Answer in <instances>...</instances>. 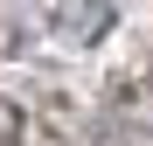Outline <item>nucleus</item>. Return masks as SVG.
Returning a JSON list of instances; mask_svg holds the SVG:
<instances>
[{
  "label": "nucleus",
  "mask_w": 153,
  "mask_h": 146,
  "mask_svg": "<svg viewBox=\"0 0 153 146\" xmlns=\"http://www.w3.org/2000/svg\"><path fill=\"white\" fill-rule=\"evenodd\" d=\"M49 21H56L70 42H97V35L111 28V7H105V0H56Z\"/></svg>",
  "instance_id": "f257e3e1"
},
{
  "label": "nucleus",
  "mask_w": 153,
  "mask_h": 146,
  "mask_svg": "<svg viewBox=\"0 0 153 146\" xmlns=\"http://www.w3.org/2000/svg\"><path fill=\"white\" fill-rule=\"evenodd\" d=\"M0 139H21V118H14V104H0Z\"/></svg>",
  "instance_id": "f03ea898"
}]
</instances>
